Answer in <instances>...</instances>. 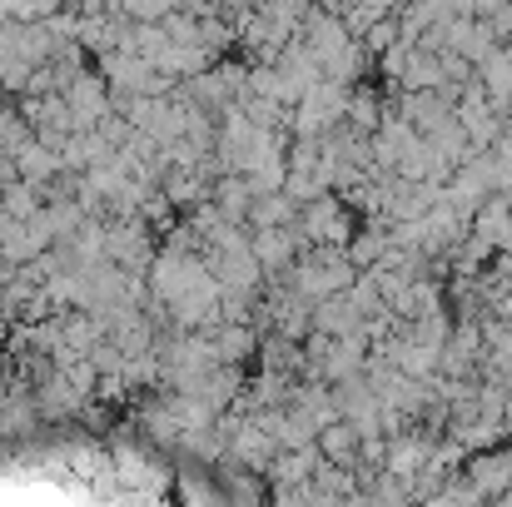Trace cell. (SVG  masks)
<instances>
[{"mask_svg": "<svg viewBox=\"0 0 512 507\" xmlns=\"http://www.w3.org/2000/svg\"><path fill=\"white\" fill-rule=\"evenodd\" d=\"M55 10H60V0H10V20H25V25L50 20Z\"/></svg>", "mask_w": 512, "mask_h": 507, "instance_id": "obj_4", "label": "cell"}, {"mask_svg": "<svg viewBox=\"0 0 512 507\" xmlns=\"http://www.w3.org/2000/svg\"><path fill=\"white\" fill-rule=\"evenodd\" d=\"M304 229H309L314 239L348 244V214H343L334 199H309V209H304Z\"/></svg>", "mask_w": 512, "mask_h": 507, "instance_id": "obj_2", "label": "cell"}, {"mask_svg": "<svg viewBox=\"0 0 512 507\" xmlns=\"http://www.w3.org/2000/svg\"><path fill=\"white\" fill-rule=\"evenodd\" d=\"M105 259H115V264H125V269H145L150 259H155V249H150V229H145V219H130V224H115L110 234H105Z\"/></svg>", "mask_w": 512, "mask_h": 507, "instance_id": "obj_1", "label": "cell"}, {"mask_svg": "<svg viewBox=\"0 0 512 507\" xmlns=\"http://www.w3.org/2000/svg\"><path fill=\"white\" fill-rule=\"evenodd\" d=\"M214 348H219V363H239V358L254 353V334L244 324H229V329L214 334Z\"/></svg>", "mask_w": 512, "mask_h": 507, "instance_id": "obj_3", "label": "cell"}, {"mask_svg": "<svg viewBox=\"0 0 512 507\" xmlns=\"http://www.w3.org/2000/svg\"><path fill=\"white\" fill-rule=\"evenodd\" d=\"M0 403H5V388H0Z\"/></svg>", "mask_w": 512, "mask_h": 507, "instance_id": "obj_5", "label": "cell"}]
</instances>
